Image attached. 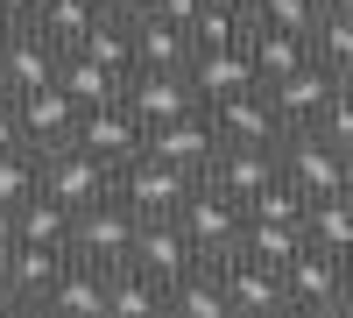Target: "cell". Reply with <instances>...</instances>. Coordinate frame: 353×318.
Masks as SVG:
<instances>
[{
	"label": "cell",
	"mask_w": 353,
	"mask_h": 318,
	"mask_svg": "<svg viewBox=\"0 0 353 318\" xmlns=\"http://www.w3.org/2000/svg\"><path fill=\"white\" fill-rule=\"evenodd\" d=\"M36 311H57V318H106V269L99 262H78V255H71V262L64 269H57V283H50V290H43V304Z\"/></svg>",
	"instance_id": "19"
},
{
	"label": "cell",
	"mask_w": 353,
	"mask_h": 318,
	"mask_svg": "<svg viewBox=\"0 0 353 318\" xmlns=\"http://www.w3.org/2000/svg\"><path fill=\"white\" fill-rule=\"evenodd\" d=\"M57 85H64L78 106H106V99H121V92H128V78H121V71H106V64H92L85 50H64V57H57Z\"/></svg>",
	"instance_id": "25"
},
{
	"label": "cell",
	"mask_w": 353,
	"mask_h": 318,
	"mask_svg": "<svg viewBox=\"0 0 353 318\" xmlns=\"http://www.w3.org/2000/svg\"><path fill=\"white\" fill-rule=\"evenodd\" d=\"M71 141H78V149H92L106 170H121V163H134L141 149H149V128L128 113V99H106V106H85V113H78Z\"/></svg>",
	"instance_id": "5"
},
{
	"label": "cell",
	"mask_w": 353,
	"mask_h": 318,
	"mask_svg": "<svg viewBox=\"0 0 353 318\" xmlns=\"http://www.w3.org/2000/svg\"><path fill=\"white\" fill-rule=\"evenodd\" d=\"M99 14H106L99 0H43V8H36V28H43L57 50H78V36H85Z\"/></svg>",
	"instance_id": "28"
},
{
	"label": "cell",
	"mask_w": 353,
	"mask_h": 318,
	"mask_svg": "<svg viewBox=\"0 0 353 318\" xmlns=\"http://www.w3.org/2000/svg\"><path fill=\"white\" fill-rule=\"evenodd\" d=\"M128 262L149 269V276H163V283H176L198 262V248H191V234H184L176 212H141L134 219V241H128Z\"/></svg>",
	"instance_id": "8"
},
{
	"label": "cell",
	"mask_w": 353,
	"mask_h": 318,
	"mask_svg": "<svg viewBox=\"0 0 353 318\" xmlns=\"http://www.w3.org/2000/svg\"><path fill=\"white\" fill-rule=\"evenodd\" d=\"M184 78H191V92H198L205 106L226 99V92H248V85H261V78H254L248 43H212V50H198L191 64H184Z\"/></svg>",
	"instance_id": "16"
},
{
	"label": "cell",
	"mask_w": 353,
	"mask_h": 318,
	"mask_svg": "<svg viewBox=\"0 0 353 318\" xmlns=\"http://www.w3.org/2000/svg\"><path fill=\"white\" fill-rule=\"evenodd\" d=\"M14 248V206H0V255Z\"/></svg>",
	"instance_id": "39"
},
{
	"label": "cell",
	"mask_w": 353,
	"mask_h": 318,
	"mask_svg": "<svg viewBox=\"0 0 353 318\" xmlns=\"http://www.w3.org/2000/svg\"><path fill=\"white\" fill-rule=\"evenodd\" d=\"M226 283V304L233 318H254V311H290L283 304V269L276 262H254V255H233V262H212Z\"/></svg>",
	"instance_id": "15"
},
{
	"label": "cell",
	"mask_w": 353,
	"mask_h": 318,
	"mask_svg": "<svg viewBox=\"0 0 353 318\" xmlns=\"http://www.w3.org/2000/svg\"><path fill=\"white\" fill-rule=\"evenodd\" d=\"M346 198H353V163H346Z\"/></svg>",
	"instance_id": "45"
},
{
	"label": "cell",
	"mask_w": 353,
	"mask_h": 318,
	"mask_svg": "<svg viewBox=\"0 0 353 318\" xmlns=\"http://www.w3.org/2000/svg\"><path fill=\"white\" fill-rule=\"evenodd\" d=\"M191 184H198L191 170H176V163H163V156H149V149L113 170V198H128L134 212H176V206L191 198Z\"/></svg>",
	"instance_id": "6"
},
{
	"label": "cell",
	"mask_w": 353,
	"mask_h": 318,
	"mask_svg": "<svg viewBox=\"0 0 353 318\" xmlns=\"http://www.w3.org/2000/svg\"><path fill=\"white\" fill-rule=\"evenodd\" d=\"M121 99H128V113L141 128H163V121H176V113H198L205 106L184 71H128V92Z\"/></svg>",
	"instance_id": "12"
},
{
	"label": "cell",
	"mask_w": 353,
	"mask_h": 318,
	"mask_svg": "<svg viewBox=\"0 0 353 318\" xmlns=\"http://www.w3.org/2000/svg\"><path fill=\"white\" fill-rule=\"evenodd\" d=\"M163 297H170L163 276L134 269V262H113L106 269V318H149V311H163Z\"/></svg>",
	"instance_id": "22"
},
{
	"label": "cell",
	"mask_w": 353,
	"mask_h": 318,
	"mask_svg": "<svg viewBox=\"0 0 353 318\" xmlns=\"http://www.w3.org/2000/svg\"><path fill=\"white\" fill-rule=\"evenodd\" d=\"M134 206L128 198H92V206H78L71 212V255L78 262H99V269H113V262H128V241H134Z\"/></svg>",
	"instance_id": "3"
},
{
	"label": "cell",
	"mask_w": 353,
	"mask_h": 318,
	"mask_svg": "<svg viewBox=\"0 0 353 318\" xmlns=\"http://www.w3.org/2000/svg\"><path fill=\"white\" fill-rule=\"evenodd\" d=\"M325 8H339V14H353V0H325Z\"/></svg>",
	"instance_id": "43"
},
{
	"label": "cell",
	"mask_w": 353,
	"mask_h": 318,
	"mask_svg": "<svg viewBox=\"0 0 353 318\" xmlns=\"http://www.w3.org/2000/svg\"><path fill=\"white\" fill-rule=\"evenodd\" d=\"M57 57H64V50H57L36 21H21L14 36H8V50H0V85H8V99H14V92H36V85H50V78H57Z\"/></svg>",
	"instance_id": "17"
},
{
	"label": "cell",
	"mask_w": 353,
	"mask_h": 318,
	"mask_svg": "<svg viewBox=\"0 0 353 318\" xmlns=\"http://www.w3.org/2000/svg\"><path fill=\"white\" fill-rule=\"evenodd\" d=\"M99 8H106L113 21H141V14H156V0H99Z\"/></svg>",
	"instance_id": "35"
},
{
	"label": "cell",
	"mask_w": 353,
	"mask_h": 318,
	"mask_svg": "<svg viewBox=\"0 0 353 318\" xmlns=\"http://www.w3.org/2000/svg\"><path fill=\"white\" fill-rule=\"evenodd\" d=\"M276 177H283V156L276 149H254V141H219V156L205 163V184L226 191V198H241V206L254 191H269Z\"/></svg>",
	"instance_id": "9"
},
{
	"label": "cell",
	"mask_w": 353,
	"mask_h": 318,
	"mask_svg": "<svg viewBox=\"0 0 353 318\" xmlns=\"http://www.w3.org/2000/svg\"><path fill=\"white\" fill-rule=\"evenodd\" d=\"M14 241H36V248H64L71 255V206H57L50 191L21 198V206H14Z\"/></svg>",
	"instance_id": "26"
},
{
	"label": "cell",
	"mask_w": 353,
	"mask_h": 318,
	"mask_svg": "<svg viewBox=\"0 0 353 318\" xmlns=\"http://www.w3.org/2000/svg\"><path fill=\"white\" fill-rule=\"evenodd\" d=\"M0 99H8V85H0Z\"/></svg>",
	"instance_id": "46"
},
{
	"label": "cell",
	"mask_w": 353,
	"mask_h": 318,
	"mask_svg": "<svg viewBox=\"0 0 353 318\" xmlns=\"http://www.w3.org/2000/svg\"><path fill=\"white\" fill-rule=\"evenodd\" d=\"M346 311H353V262H346Z\"/></svg>",
	"instance_id": "42"
},
{
	"label": "cell",
	"mask_w": 353,
	"mask_h": 318,
	"mask_svg": "<svg viewBox=\"0 0 353 318\" xmlns=\"http://www.w3.org/2000/svg\"><path fill=\"white\" fill-rule=\"evenodd\" d=\"M0 8H8L14 21H36V8H43V0H0Z\"/></svg>",
	"instance_id": "38"
},
{
	"label": "cell",
	"mask_w": 353,
	"mask_h": 318,
	"mask_svg": "<svg viewBox=\"0 0 353 318\" xmlns=\"http://www.w3.org/2000/svg\"><path fill=\"white\" fill-rule=\"evenodd\" d=\"M304 248V226L297 219H248V234H241V255H254V262H290V255Z\"/></svg>",
	"instance_id": "29"
},
{
	"label": "cell",
	"mask_w": 353,
	"mask_h": 318,
	"mask_svg": "<svg viewBox=\"0 0 353 318\" xmlns=\"http://www.w3.org/2000/svg\"><path fill=\"white\" fill-rule=\"evenodd\" d=\"M21 141V121H14V99H0V149H14Z\"/></svg>",
	"instance_id": "37"
},
{
	"label": "cell",
	"mask_w": 353,
	"mask_h": 318,
	"mask_svg": "<svg viewBox=\"0 0 353 318\" xmlns=\"http://www.w3.org/2000/svg\"><path fill=\"white\" fill-rule=\"evenodd\" d=\"M248 36V0H205L191 14V43L212 50V43H241Z\"/></svg>",
	"instance_id": "30"
},
{
	"label": "cell",
	"mask_w": 353,
	"mask_h": 318,
	"mask_svg": "<svg viewBox=\"0 0 353 318\" xmlns=\"http://www.w3.org/2000/svg\"><path fill=\"white\" fill-rule=\"evenodd\" d=\"M191 57H198V43L184 21H163V14L134 21V71H184Z\"/></svg>",
	"instance_id": "20"
},
{
	"label": "cell",
	"mask_w": 353,
	"mask_h": 318,
	"mask_svg": "<svg viewBox=\"0 0 353 318\" xmlns=\"http://www.w3.org/2000/svg\"><path fill=\"white\" fill-rule=\"evenodd\" d=\"M248 57H254V78L261 85H276L283 71H297L304 57H311V36H290V28H269V21H248Z\"/></svg>",
	"instance_id": "23"
},
{
	"label": "cell",
	"mask_w": 353,
	"mask_h": 318,
	"mask_svg": "<svg viewBox=\"0 0 353 318\" xmlns=\"http://www.w3.org/2000/svg\"><path fill=\"white\" fill-rule=\"evenodd\" d=\"M176 219H184V234H191V248H198V262H233L241 255V234H248V206L241 198H226V191H212V184H191V198L176 206Z\"/></svg>",
	"instance_id": "1"
},
{
	"label": "cell",
	"mask_w": 353,
	"mask_h": 318,
	"mask_svg": "<svg viewBox=\"0 0 353 318\" xmlns=\"http://www.w3.org/2000/svg\"><path fill=\"white\" fill-rule=\"evenodd\" d=\"M339 92H353V71H339Z\"/></svg>",
	"instance_id": "44"
},
{
	"label": "cell",
	"mask_w": 353,
	"mask_h": 318,
	"mask_svg": "<svg viewBox=\"0 0 353 318\" xmlns=\"http://www.w3.org/2000/svg\"><path fill=\"white\" fill-rule=\"evenodd\" d=\"M0 311H14V297H8V276H0Z\"/></svg>",
	"instance_id": "41"
},
{
	"label": "cell",
	"mask_w": 353,
	"mask_h": 318,
	"mask_svg": "<svg viewBox=\"0 0 353 318\" xmlns=\"http://www.w3.org/2000/svg\"><path fill=\"white\" fill-rule=\"evenodd\" d=\"M78 50L92 57V64H106V71H134V21H113V14H99L92 28L78 36Z\"/></svg>",
	"instance_id": "27"
},
{
	"label": "cell",
	"mask_w": 353,
	"mask_h": 318,
	"mask_svg": "<svg viewBox=\"0 0 353 318\" xmlns=\"http://www.w3.org/2000/svg\"><path fill=\"white\" fill-rule=\"evenodd\" d=\"M14 28H21V21H14L8 8H0V50H8V36H14Z\"/></svg>",
	"instance_id": "40"
},
{
	"label": "cell",
	"mask_w": 353,
	"mask_h": 318,
	"mask_svg": "<svg viewBox=\"0 0 353 318\" xmlns=\"http://www.w3.org/2000/svg\"><path fill=\"white\" fill-rule=\"evenodd\" d=\"M205 113H212L219 141H254V149H276V141H283V121H276V99H269V85L226 92V99H212Z\"/></svg>",
	"instance_id": "10"
},
{
	"label": "cell",
	"mask_w": 353,
	"mask_h": 318,
	"mask_svg": "<svg viewBox=\"0 0 353 318\" xmlns=\"http://www.w3.org/2000/svg\"><path fill=\"white\" fill-rule=\"evenodd\" d=\"M64 262H71L64 248H36V241H14L8 255H0V276H8L14 311H36V304H43V290L57 283V269H64Z\"/></svg>",
	"instance_id": "18"
},
{
	"label": "cell",
	"mask_w": 353,
	"mask_h": 318,
	"mask_svg": "<svg viewBox=\"0 0 353 318\" xmlns=\"http://www.w3.org/2000/svg\"><path fill=\"white\" fill-rule=\"evenodd\" d=\"M149 156H163V163H176V170H191V177H205V163L219 156V128H212V113H176V121H163V128H149Z\"/></svg>",
	"instance_id": "14"
},
{
	"label": "cell",
	"mask_w": 353,
	"mask_h": 318,
	"mask_svg": "<svg viewBox=\"0 0 353 318\" xmlns=\"http://www.w3.org/2000/svg\"><path fill=\"white\" fill-rule=\"evenodd\" d=\"M43 191V156L14 141V149H0V206H21V198Z\"/></svg>",
	"instance_id": "31"
},
{
	"label": "cell",
	"mask_w": 353,
	"mask_h": 318,
	"mask_svg": "<svg viewBox=\"0 0 353 318\" xmlns=\"http://www.w3.org/2000/svg\"><path fill=\"white\" fill-rule=\"evenodd\" d=\"M198 8H205V0H156V14H163V21H184V28H191Z\"/></svg>",
	"instance_id": "36"
},
{
	"label": "cell",
	"mask_w": 353,
	"mask_h": 318,
	"mask_svg": "<svg viewBox=\"0 0 353 318\" xmlns=\"http://www.w3.org/2000/svg\"><path fill=\"white\" fill-rule=\"evenodd\" d=\"M311 57H318L325 71H353V14H339V8L318 14V28H311Z\"/></svg>",
	"instance_id": "32"
},
{
	"label": "cell",
	"mask_w": 353,
	"mask_h": 318,
	"mask_svg": "<svg viewBox=\"0 0 353 318\" xmlns=\"http://www.w3.org/2000/svg\"><path fill=\"white\" fill-rule=\"evenodd\" d=\"M325 0H248V21H269V28H290V36H311Z\"/></svg>",
	"instance_id": "33"
},
{
	"label": "cell",
	"mask_w": 353,
	"mask_h": 318,
	"mask_svg": "<svg viewBox=\"0 0 353 318\" xmlns=\"http://www.w3.org/2000/svg\"><path fill=\"white\" fill-rule=\"evenodd\" d=\"M276 156H283V184L297 191V198H332V191H346V149L339 141H325L318 128H283V141H276Z\"/></svg>",
	"instance_id": "2"
},
{
	"label": "cell",
	"mask_w": 353,
	"mask_h": 318,
	"mask_svg": "<svg viewBox=\"0 0 353 318\" xmlns=\"http://www.w3.org/2000/svg\"><path fill=\"white\" fill-rule=\"evenodd\" d=\"M283 304L290 311H346V262H332L325 248H297L283 262Z\"/></svg>",
	"instance_id": "4"
},
{
	"label": "cell",
	"mask_w": 353,
	"mask_h": 318,
	"mask_svg": "<svg viewBox=\"0 0 353 318\" xmlns=\"http://www.w3.org/2000/svg\"><path fill=\"white\" fill-rule=\"evenodd\" d=\"M36 156H43V191L57 198V206H71V212L113 191V170L92 149H78V141H57V149H36Z\"/></svg>",
	"instance_id": "7"
},
{
	"label": "cell",
	"mask_w": 353,
	"mask_h": 318,
	"mask_svg": "<svg viewBox=\"0 0 353 318\" xmlns=\"http://www.w3.org/2000/svg\"><path fill=\"white\" fill-rule=\"evenodd\" d=\"M311 128L325 135V141H339V149L353 156V92H332V99H325V113H318Z\"/></svg>",
	"instance_id": "34"
},
{
	"label": "cell",
	"mask_w": 353,
	"mask_h": 318,
	"mask_svg": "<svg viewBox=\"0 0 353 318\" xmlns=\"http://www.w3.org/2000/svg\"><path fill=\"white\" fill-rule=\"evenodd\" d=\"M304 241L325 248L332 262H353V198H346V191L311 198V206H304Z\"/></svg>",
	"instance_id": "24"
},
{
	"label": "cell",
	"mask_w": 353,
	"mask_h": 318,
	"mask_svg": "<svg viewBox=\"0 0 353 318\" xmlns=\"http://www.w3.org/2000/svg\"><path fill=\"white\" fill-rule=\"evenodd\" d=\"M78 99L64 92V85H36V92H14V121H21V141L28 149H57V141H71V128H78Z\"/></svg>",
	"instance_id": "11"
},
{
	"label": "cell",
	"mask_w": 353,
	"mask_h": 318,
	"mask_svg": "<svg viewBox=\"0 0 353 318\" xmlns=\"http://www.w3.org/2000/svg\"><path fill=\"white\" fill-rule=\"evenodd\" d=\"M339 92V71H325L318 57H304L297 71H283L276 85H269V99H276V121L283 128H311L318 113H325V99Z\"/></svg>",
	"instance_id": "13"
},
{
	"label": "cell",
	"mask_w": 353,
	"mask_h": 318,
	"mask_svg": "<svg viewBox=\"0 0 353 318\" xmlns=\"http://www.w3.org/2000/svg\"><path fill=\"white\" fill-rule=\"evenodd\" d=\"M163 311H170V318H233L226 283H219L212 262H191L184 276H176V283H170V297H163Z\"/></svg>",
	"instance_id": "21"
}]
</instances>
